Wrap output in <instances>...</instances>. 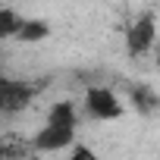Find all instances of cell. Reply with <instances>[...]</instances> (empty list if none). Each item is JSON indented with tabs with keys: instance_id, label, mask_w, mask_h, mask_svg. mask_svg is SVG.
Masks as SVG:
<instances>
[{
	"instance_id": "obj_4",
	"label": "cell",
	"mask_w": 160,
	"mask_h": 160,
	"mask_svg": "<svg viewBox=\"0 0 160 160\" xmlns=\"http://www.w3.org/2000/svg\"><path fill=\"white\" fill-rule=\"evenodd\" d=\"M75 144V129H57V126H41L32 135V148L41 154H57V151H69Z\"/></svg>"
},
{
	"instance_id": "obj_3",
	"label": "cell",
	"mask_w": 160,
	"mask_h": 160,
	"mask_svg": "<svg viewBox=\"0 0 160 160\" xmlns=\"http://www.w3.org/2000/svg\"><path fill=\"white\" fill-rule=\"evenodd\" d=\"M157 41V22H154V13H141L129 28H126V50L129 57H141L154 47Z\"/></svg>"
},
{
	"instance_id": "obj_5",
	"label": "cell",
	"mask_w": 160,
	"mask_h": 160,
	"mask_svg": "<svg viewBox=\"0 0 160 160\" xmlns=\"http://www.w3.org/2000/svg\"><path fill=\"white\" fill-rule=\"evenodd\" d=\"M44 126H57V129H78V110L72 101H57L47 110Z\"/></svg>"
},
{
	"instance_id": "obj_8",
	"label": "cell",
	"mask_w": 160,
	"mask_h": 160,
	"mask_svg": "<svg viewBox=\"0 0 160 160\" xmlns=\"http://www.w3.org/2000/svg\"><path fill=\"white\" fill-rule=\"evenodd\" d=\"M66 160H101V157H98V154H94V151H91L88 144H72V148H69V157H66Z\"/></svg>"
},
{
	"instance_id": "obj_7",
	"label": "cell",
	"mask_w": 160,
	"mask_h": 160,
	"mask_svg": "<svg viewBox=\"0 0 160 160\" xmlns=\"http://www.w3.org/2000/svg\"><path fill=\"white\" fill-rule=\"evenodd\" d=\"M22 22H25V16H22L19 10H13V7H0V41L16 38V32L22 28Z\"/></svg>"
},
{
	"instance_id": "obj_1",
	"label": "cell",
	"mask_w": 160,
	"mask_h": 160,
	"mask_svg": "<svg viewBox=\"0 0 160 160\" xmlns=\"http://www.w3.org/2000/svg\"><path fill=\"white\" fill-rule=\"evenodd\" d=\"M82 101H85L88 116L91 119H101V122H113V119H119L126 113L119 94L113 88H107V85H88L85 94H82Z\"/></svg>"
},
{
	"instance_id": "obj_6",
	"label": "cell",
	"mask_w": 160,
	"mask_h": 160,
	"mask_svg": "<svg viewBox=\"0 0 160 160\" xmlns=\"http://www.w3.org/2000/svg\"><path fill=\"white\" fill-rule=\"evenodd\" d=\"M47 35H50V25H47L44 19H25L22 28L16 32V41H19V44H38V41H44Z\"/></svg>"
},
{
	"instance_id": "obj_9",
	"label": "cell",
	"mask_w": 160,
	"mask_h": 160,
	"mask_svg": "<svg viewBox=\"0 0 160 160\" xmlns=\"http://www.w3.org/2000/svg\"><path fill=\"white\" fill-rule=\"evenodd\" d=\"M0 160H7V144L0 141Z\"/></svg>"
},
{
	"instance_id": "obj_2",
	"label": "cell",
	"mask_w": 160,
	"mask_h": 160,
	"mask_svg": "<svg viewBox=\"0 0 160 160\" xmlns=\"http://www.w3.org/2000/svg\"><path fill=\"white\" fill-rule=\"evenodd\" d=\"M35 94H38V88L32 82L0 75V113H22V110H28Z\"/></svg>"
}]
</instances>
